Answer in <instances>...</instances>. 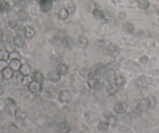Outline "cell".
Wrapping results in <instances>:
<instances>
[{
  "label": "cell",
  "mask_w": 159,
  "mask_h": 133,
  "mask_svg": "<svg viewBox=\"0 0 159 133\" xmlns=\"http://www.w3.org/2000/svg\"><path fill=\"white\" fill-rule=\"evenodd\" d=\"M102 76H104V80L106 81H109V83H111V81H113L115 80V74H114V71L111 69L106 70V72H104V74H102Z\"/></svg>",
  "instance_id": "cell-1"
},
{
  "label": "cell",
  "mask_w": 159,
  "mask_h": 133,
  "mask_svg": "<svg viewBox=\"0 0 159 133\" xmlns=\"http://www.w3.org/2000/svg\"><path fill=\"white\" fill-rule=\"evenodd\" d=\"M28 88H29V92L32 93H37L41 90V83H38V81H32L31 83L28 85Z\"/></svg>",
  "instance_id": "cell-2"
},
{
  "label": "cell",
  "mask_w": 159,
  "mask_h": 133,
  "mask_svg": "<svg viewBox=\"0 0 159 133\" xmlns=\"http://www.w3.org/2000/svg\"><path fill=\"white\" fill-rule=\"evenodd\" d=\"M127 110V105L125 102H118L114 105V111L118 114H123Z\"/></svg>",
  "instance_id": "cell-3"
},
{
  "label": "cell",
  "mask_w": 159,
  "mask_h": 133,
  "mask_svg": "<svg viewBox=\"0 0 159 133\" xmlns=\"http://www.w3.org/2000/svg\"><path fill=\"white\" fill-rule=\"evenodd\" d=\"M107 53L113 58H116L119 55V53H120V49L116 45H109V47L107 48Z\"/></svg>",
  "instance_id": "cell-4"
},
{
  "label": "cell",
  "mask_w": 159,
  "mask_h": 133,
  "mask_svg": "<svg viewBox=\"0 0 159 133\" xmlns=\"http://www.w3.org/2000/svg\"><path fill=\"white\" fill-rule=\"evenodd\" d=\"M60 74L57 72V70L56 71H51L49 72L48 74H47V78H48L49 81H51L52 83H57V81H60Z\"/></svg>",
  "instance_id": "cell-5"
},
{
  "label": "cell",
  "mask_w": 159,
  "mask_h": 133,
  "mask_svg": "<svg viewBox=\"0 0 159 133\" xmlns=\"http://www.w3.org/2000/svg\"><path fill=\"white\" fill-rule=\"evenodd\" d=\"M15 117H16V119H18V120H24L25 118L27 117V111L25 110L24 108H21V107H19V108H17L16 109V111H15Z\"/></svg>",
  "instance_id": "cell-6"
},
{
  "label": "cell",
  "mask_w": 159,
  "mask_h": 133,
  "mask_svg": "<svg viewBox=\"0 0 159 133\" xmlns=\"http://www.w3.org/2000/svg\"><path fill=\"white\" fill-rule=\"evenodd\" d=\"M99 81H100V74H97L95 72L91 73V74L88 76V85L93 88V85L99 83Z\"/></svg>",
  "instance_id": "cell-7"
},
{
  "label": "cell",
  "mask_w": 159,
  "mask_h": 133,
  "mask_svg": "<svg viewBox=\"0 0 159 133\" xmlns=\"http://www.w3.org/2000/svg\"><path fill=\"white\" fill-rule=\"evenodd\" d=\"M40 7H41V10L43 11V12H49L53 7L52 0H45V1L40 4Z\"/></svg>",
  "instance_id": "cell-8"
},
{
  "label": "cell",
  "mask_w": 159,
  "mask_h": 133,
  "mask_svg": "<svg viewBox=\"0 0 159 133\" xmlns=\"http://www.w3.org/2000/svg\"><path fill=\"white\" fill-rule=\"evenodd\" d=\"M57 72L60 74V76H67V74L69 73V67L64 63H60L57 66Z\"/></svg>",
  "instance_id": "cell-9"
},
{
  "label": "cell",
  "mask_w": 159,
  "mask_h": 133,
  "mask_svg": "<svg viewBox=\"0 0 159 133\" xmlns=\"http://www.w3.org/2000/svg\"><path fill=\"white\" fill-rule=\"evenodd\" d=\"M12 43L16 48H21V47L24 46L25 41H24V38H23L22 36H17V35H16V36H14Z\"/></svg>",
  "instance_id": "cell-10"
},
{
  "label": "cell",
  "mask_w": 159,
  "mask_h": 133,
  "mask_svg": "<svg viewBox=\"0 0 159 133\" xmlns=\"http://www.w3.org/2000/svg\"><path fill=\"white\" fill-rule=\"evenodd\" d=\"M59 99L62 102H69L71 100V94L68 90H62L59 93Z\"/></svg>",
  "instance_id": "cell-11"
},
{
  "label": "cell",
  "mask_w": 159,
  "mask_h": 133,
  "mask_svg": "<svg viewBox=\"0 0 159 133\" xmlns=\"http://www.w3.org/2000/svg\"><path fill=\"white\" fill-rule=\"evenodd\" d=\"M4 130L6 133H16L17 132V126L13 122H7L4 125Z\"/></svg>",
  "instance_id": "cell-12"
},
{
  "label": "cell",
  "mask_w": 159,
  "mask_h": 133,
  "mask_svg": "<svg viewBox=\"0 0 159 133\" xmlns=\"http://www.w3.org/2000/svg\"><path fill=\"white\" fill-rule=\"evenodd\" d=\"M149 108V103L147 99H140L137 103V109L139 111H146Z\"/></svg>",
  "instance_id": "cell-13"
},
{
  "label": "cell",
  "mask_w": 159,
  "mask_h": 133,
  "mask_svg": "<svg viewBox=\"0 0 159 133\" xmlns=\"http://www.w3.org/2000/svg\"><path fill=\"white\" fill-rule=\"evenodd\" d=\"M57 130L59 133H69L70 130H71V126L66 122H62L58 125Z\"/></svg>",
  "instance_id": "cell-14"
},
{
  "label": "cell",
  "mask_w": 159,
  "mask_h": 133,
  "mask_svg": "<svg viewBox=\"0 0 159 133\" xmlns=\"http://www.w3.org/2000/svg\"><path fill=\"white\" fill-rule=\"evenodd\" d=\"M21 66H22V64H21L20 60H10V62H9V68H11L14 72L19 71Z\"/></svg>",
  "instance_id": "cell-15"
},
{
  "label": "cell",
  "mask_w": 159,
  "mask_h": 133,
  "mask_svg": "<svg viewBox=\"0 0 159 133\" xmlns=\"http://www.w3.org/2000/svg\"><path fill=\"white\" fill-rule=\"evenodd\" d=\"M28 17H29V15H28L27 11L24 10V9H21L17 12V18L21 22H26L28 20Z\"/></svg>",
  "instance_id": "cell-16"
},
{
  "label": "cell",
  "mask_w": 159,
  "mask_h": 133,
  "mask_svg": "<svg viewBox=\"0 0 159 133\" xmlns=\"http://www.w3.org/2000/svg\"><path fill=\"white\" fill-rule=\"evenodd\" d=\"M93 19L97 20V21L102 20V19H104V13L102 12L100 9L97 8L93 11Z\"/></svg>",
  "instance_id": "cell-17"
},
{
  "label": "cell",
  "mask_w": 159,
  "mask_h": 133,
  "mask_svg": "<svg viewBox=\"0 0 159 133\" xmlns=\"http://www.w3.org/2000/svg\"><path fill=\"white\" fill-rule=\"evenodd\" d=\"M106 92H107V94H109V95H113L114 93L118 92V87L116 85L115 83H109V85L106 88Z\"/></svg>",
  "instance_id": "cell-18"
},
{
  "label": "cell",
  "mask_w": 159,
  "mask_h": 133,
  "mask_svg": "<svg viewBox=\"0 0 159 133\" xmlns=\"http://www.w3.org/2000/svg\"><path fill=\"white\" fill-rule=\"evenodd\" d=\"M63 44H64V46L66 48L72 49L75 46V41L71 37H65V38H63Z\"/></svg>",
  "instance_id": "cell-19"
},
{
  "label": "cell",
  "mask_w": 159,
  "mask_h": 133,
  "mask_svg": "<svg viewBox=\"0 0 159 133\" xmlns=\"http://www.w3.org/2000/svg\"><path fill=\"white\" fill-rule=\"evenodd\" d=\"M122 29L125 33L127 34H133L134 33V26L129 22H125L124 24L122 25Z\"/></svg>",
  "instance_id": "cell-20"
},
{
  "label": "cell",
  "mask_w": 159,
  "mask_h": 133,
  "mask_svg": "<svg viewBox=\"0 0 159 133\" xmlns=\"http://www.w3.org/2000/svg\"><path fill=\"white\" fill-rule=\"evenodd\" d=\"M2 74H3V76L4 79H6V80H10V79L13 78V74H14V71L11 68L7 67L6 69H4L3 71H2Z\"/></svg>",
  "instance_id": "cell-21"
},
{
  "label": "cell",
  "mask_w": 159,
  "mask_h": 133,
  "mask_svg": "<svg viewBox=\"0 0 159 133\" xmlns=\"http://www.w3.org/2000/svg\"><path fill=\"white\" fill-rule=\"evenodd\" d=\"M43 74L41 73L40 71H34L33 74H32V79L35 81H38V83H41L42 81H43Z\"/></svg>",
  "instance_id": "cell-22"
},
{
  "label": "cell",
  "mask_w": 159,
  "mask_h": 133,
  "mask_svg": "<svg viewBox=\"0 0 159 133\" xmlns=\"http://www.w3.org/2000/svg\"><path fill=\"white\" fill-rule=\"evenodd\" d=\"M109 128V121H100V122L99 123V125H97V129H99L100 131H102V132L107 131Z\"/></svg>",
  "instance_id": "cell-23"
},
{
  "label": "cell",
  "mask_w": 159,
  "mask_h": 133,
  "mask_svg": "<svg viewBox=\"0 0 159 133\" xmlns=\"http://www.w3.org/2000/svg\"><path fill=\"white\" fill-rule=\"evenodd\" d=\"M14 36H13V33L10 31V30H5V31L3 32V40L7 42V43H9V42H11L13 40Z\"/></svg>",
  "instance_id": "cell-24"
},
{
  "label": "cell",
  "mask_w": 159,
  "mask_h": 133,
  "mask_svg": "<svg viewBox=\"0 0 159 133\" xmlns=\"http://www.w3.org/2000/svg\"><path fill=\"white\" fill-rule=\"evenodd\" d=\"M9 10H10V5H9L6 1L1 0V1H0V12L1 13L9 12Z\"/></svg>",
  "instance_id": "cell-25"
},
{
  "label": "cell",
  "mask_w": 159,
  "mask_h": 133,
  "mask_svg": "<svg viewBox=\"0 0 159 133\" xmlns=\"http://www.w3.org/2000/svg\"><path fill=\"white\" fill-rule=\"evenodd\" d=\"M137 6L141 10H146L150 6V2H149V0H140L138 3H137Z\"/></svg>",
  "instance_id": "cell-26"
},
{
  "label": "cell",
  "mask_w": 159,
  "mask_h": 133,
  "mask_svg": "<svg viewBox=\"0 0 159 133\" xmlns=\"http://www.w3.org/2000/svg\"><path fill=\"white\" fill-rule=\"evenodd\" d=\"M14 32L17 36H25V32H26V27L22 26V25H18L17 27L14 29Z\"/></svg>",
  "instance_id": "cell-27"
},
{
  "label": "cell",
  "mask_w": 159,
  "mask_h": 133,
  "mask_svg": "<svg viewBox=\"0 0 159 133\" xmlns=\"http://www.w3.org/2000/svg\"><path fill=\"white\" fill-rule=\"evenodd\" d=\"M20 73L23 74V76H29L30 74V73H31V69H30V67L28 66V65H26V64H24V65H22L21 66V68H20Z\"/></svg>",
  "instance_id": "cell-28"
},
{
  "label": "cell",
  "mask_w": 159,
  "mask_h": 133,
  "mask_svg": "<svg viewBox=\"0 0 159 133\" xmlns=\"http://www.w3.org/2000/svg\"><path fill=\"white\" fill-rule=\"evenodd\" d=\"M147 78H145V76H140V78H138L136 80V85H138L139 88H144L147 85Z\"/></svg>",
  "instance_id": "cell-29"
},
{
  "label": "cell",
  "mask_w": 159,
  "mask_h": 133,
  "mask_svg": "<svg viewBox=\"0 0 159 133\" xmlns=\"http://www.w3.org/2000/svg\"><path fill=\"white\" fill-rule=\"evenodd\" d=\"M106 66H104V64H97V66H95V73L97 74H104V73L106 72Z\"/></svg>",
  "instance_id": "cell-30"
},
{
  "label": "cell",
  "mask_w": 159,
  "mask_h": 133,
  "mask_svg": "<svg viewBox=\"0 0 159 133\" xmlns=\"http://www.w3.org/2000/svg\"><path fill=\"white\" fill-rule=\"evenodd\" d=\"M65 8L67 9V11L69 12V14H74L75 11H76V5H75L74 3H72V2L67 3L66 6H65Z\"/></svg>",
  "instance_id": "cell-31"
},
{
  "label": "cell",
  "mask_w": 159,
  "mask_h": 133,
  "mask_svg": "<svg viewBox=\"0 0 159 133\" xmlns=\"http://www.w3.org/2000/svg\"><path fill=\"white\" fill-rule=\"evenodd\" d=\"M34 35H35V30L32 27L27 26L26 27V32H25V37L30 39V38H32V37H34Z\"/></svg>",
  "instance_id": "cell-32"
},
{
  "label": "cell",
  "mask_w": 159,
  "mask_h": 133,
  "mask_svg": "<svg viewBox=\"0 0 159 133\" xmlns=\"http://www.w3.org/2000/svg\"><path fill=\"white\" fill-rule=\"evenodd\" d=\"M59 16H60V18L62 20H66L68 18V16H69V12H68L67 9L65 8V7H63V8L61 9V11L59 13Z\"/></svg>",
  "instance_id": "cell-33"
},
{
  "label": "cell",
  "mask_w": 159,
  "mask_h": 133,
  "mask_svg": "<svg viewBox=\"0 0 159 133\" xmlns=\"http://www.w3.org/2000/svg\"><path fill=\"white\" fill-rule=\"evenodd\" d=\"M9 52L7 50H0V60H8L9 59Z\"/></svg>",
  "instance_id": "cell-34"
},
{
  "label": "cell",
  "mask_w": 159,
  "mask_h": 133,
  "mask_svg": "<svg viewBox=\"0 0 159 133\" xmlns=\"http://www.w3.org/2000/svg\"><path fill=\"white\" fill-rule=\"evenodd\" d=\"M114 81H115L118 87H121V85H123L125 83V79L122 78V76H118V78H115Z\"/></svg>",
  "instance_id": "cell-35"
},
{
  "label": "cell",
  "mask_w": 159,
  "mask_h": 133,
  "mask_svg": "<svg viewBox=\"0 0 159 133\" xmlns=\"http://www.w3.org/2000/svg\"><path fill=\"white\" fill-rule=\"evenodd\" d=\"M146 99H147V101H148V103H149V108H153V107L155 106V104H156L155 97L154 96H148Z\"/></svg>",
  "instance_id": "cell-36"
},
{
  "label": "cell",
  "mask_w": 159,
  "mask_h": 133,
  "mask_svg": "<svg viewBox=\"0 0 159 133\" xmlns=\"http://www.w3.org/2000/svg\"><path fill=\"white\" fill-rule=\"evenodd\" d=\"M13 78L16 81H22L23 79H24V76H23L20 72H16V73H14L13 74Z\"/></svg>",
  "instance_id": "cell-37"
},
{
  "label": "cell",
  "mask_w": 159,
  "mask_h": 133,
  "mask_svg": "<svg viewBox=\"0 0 159 133\" xmlns=\"http://www.w3.org/2000/svg\"><path fill=\"white\" fill-rule=\"evenodd\" d=\"M79 43L82 47H86L88 44V39H86L85 36H81L79 38Z\"/></svg>",
  "instance_id": "cell-38"
},
{
  "label": "cell",
  "mask_w": 159,
  "mask_h": 133,
  "mask_svg": "<svg viewBox=\"0 0 159 133\" xmlns=\"http://www.w3.org/2000/svg\"><path fill=\"white\" fill-rule=\"evenodd\" d=\"M9 59L10 60H20L21 55L15 51V52H13V53H10V55H9Z\"/></svg>",
  "instance_id": "cell-39"
},
{
  "label": "cell",
  "mask_w": 159,
  "mask_h": 133,
  "mask_svg": "<svg viewBox=\"0 0 159 133\" xmlns=\"http://www.w3.org/2000/svg\"><path fill=\"white\" fill-rule=\"evenodd\" d=\"M5 48H6V50L8 51L9 53H13V52H15V49H16V47L13 45V43H7L6 44V46H5Z\"/></svg>",
  "instance_id": "cell-40"
},
{
  "label": "cell",
  "mask_w": 159,
  "mask_h": 133,
  "mask_svg": "<svg viewBox=\"0 0 159 133\" xmlns=\"http://www.w3.org/2000/svg\"><path fill=\"white\" fill-rule=\"evenodd\" d=\"M91 73H92V72H91L88 69H83V70H81V72H80V74H81L82 76H84V78H88Z\"/></svg>",
  "instance_id": "cell-41"
},
{
  "label": "cell",
  "mask_w": 159,
  "mask_h": 133,
  "mask_svg": "<svg viewBox=\"0 0 159 133\" xmlns=\"http://www.w3.org/2000/svg\"><path fill=\"white\" fill-rule=\"evenodd\" d=\"M4 102H5L6 105H16V101L14 100L13 99H11V97H8V99H4Z\"/></svg>",
  "instance_id": "cell-42"
},
{
  "label": "cell",
  "mask_w": 159,
  "mask_h": 133,
  "mask_svg": "<svg viewBox=\"0 0 159 133\" xmlns=\"http://www.w3.org/2000/svg\"><path fill=\"white\" fill-rule=\"evenodd\" d=\"M9 66V64L5 60H0V72H2L4 69H6Z\"/></svg>",
  "instance_id": "cell-43"
},
{
  "label": "cell",
  "mask_w": 159,
  "mask_h": 133,
  "mask_svg": "<svg viewBox=\"0 0 159 133\" xmlns=\"http://www.w3.org/2000/svg\"><path fill=\"white\" fill-rule=\"evenodd\" d=\"M18 22L16 21V19H14V20H10L8 22V26H9V28H11V29H15L16 27L18 26Z\"/></svg>",
  "instance_id": "cell-44"
},
{
  "label": "cell",
  "mask_w": 159,
  "mask_h": 133,
  "mask_svg": "<svg viewBox=\"0 0 159 133\" xmlns=\"http://www.w3.org/2000/svg\"><path fill=\"white\" fill-rule=\"evenodd\" d=\"M93 90H102V88H104V83H102L99 81V83H95V85H93Z\"/></svg>",
  "instance_id": "cell-45"
},
{
  "label": "cell",
  "mask_w": 159,
  "mask_h": 133,
  "mask_svg": "<svg viewBox=\"0 0 159 133\" xmlns=\"http://www.w3.org/2000/svg\"><path fill=\"white\" fill-rule=\"evenodd\" d=\"M32 81V79L30 78L29 76H24V79H23V81H22V83L24 85H29V83Z\"/></svg>",
  "instance_id": "cell-46"
},
{
  "label": "cell",
  "mask_w": 159,
  "mask_h": 133,
  "mask_svg": "<svg viewBox=\"0 0 159 133\" xmlns=\"http://www.w3.org/2000/svg\"><path fill=\"white\" fill-rule=\"evenodd\" d=\"M148 62H149V58L147 57V56H142V57H140V59H139V63H140V64L146 65Z\"/></svg>",
  "instance_id": "cell-47"
},
{
  "label": "cell",
  "mask_w": 159,
  "mask_h": 133,
  "mask_svg": "<svg viewBox=\"0 0 159 133\" xmlns=\"http://www.w3.org/2000/svg\"><path fill=\"white\" fill-rule=\"evenodd\" d=\"M62 43H63V39L60 37V35H57V36L55 37V44L58 46H60Z\"/></svg>",
  "instance_id": "cell-48"
},
{
  "label": "cell",
  "mask_w": 159,
  "mask_h": 133,
  "mask_svg": "<svg viewBox=\"0 0 159 133\" xmlns=\"http://www.w3.org/2000/svg\"><path fill=\"white\" fill-rule=\"evenodd\" d=\"M109 124H111V125L115 124L116 123V117L115 116H109Z\"/></svg>",
  "instance_id": "cell-49"
},
{
  "label": "cell",
  "mask_w": 159,
  "mask_h": 133,
  "mask_svg": "<svg viewBox=\"0 0 159 133\" xmlns=\"http://www.w3.org/2000/svg\"><path fill=\"white\" fill-rule=\"evenodd\" d=\"M126 17H127V14H126L125 12H119L118 13V19L119 20H124Z\"/></svg>",
  "instance_id": "cell-50"
},
{
  "label": "cell",
  "mask_w": 159,
  "mask_h": 133,
  "mask_svg": "<svg viewBox=\"0 0 159 133\" xmlns=\"http://www.w3.org/2000/svg\"><path fill=\"white\" fill-rule=\"evenodd\" d=\"M61 59H62V58H61L60 55H53L52 57H51V60L54 61V62H59Z\"/></svg>",
  "instance_id": "cell-51"
},
{
  "label": "cell",
  "mask_w": 159,
  "mask_h": 133,
  "mask_svg": "<svg viewBox=\"0 0 159 133\" xmlns=\"http://www.w3.org/2000/svg\"><path fill=\"white\" fill-rule=\"evenodd\" d=\"M118 67V63L116 62H114V63H111V64L107 66V69H111V70H113V68L114 69V68H116Z\"/></svg>",
  "instance_id": "cell-52"
},
{
  "label": "cell",
  "mask_w": 159,
  "mask_h": 133,
  "mask_svg": "<svg viewBox=\"0 0 159 133\" xmlns=\"http://www.w3.org/2000/svg\"><path fill=\"white\" fill-rule=\"evenodd\" d=\"M4 40H1V39H0V49H1V50H3L4 48H5V44H4Z\"/></svg>",
  "instance_id": "cell-53"
},
{
  "label": "cell",
  "mask_w": 159,
  "mask_h": 133,
  "mask_svg": "<svg viewBox=\"0 0 159 133\" xmlns=\"http://www.w3.org/2000/svg\"><path fill=\"white\" fill-rule=\"evenodd\" d=\"M3 92H4V87H3V85L0 83V95L3 94Z\"/></svg>",
  "instance_id": "cell-54"
},
{
  "label": "cell",
  "mask_w": 159,
  "mask_h": 133,
  "mask_svg": "<svg viewBox=\"0 0 159 133\" xmlns=\"http://www.w3.org/2000/svg\"><path fill=\"white\" fill-rule=\"evenodd\" d=\"M3 79H4L3 74H2V73H0V83H1V81H3Z\"/></svg>",
  "instance_id": "cell-55"
},
{
  "label": "cell",
  "mask_w": 159,
  "mask_h": 133,
  "mask_svg": "<svg viewBox=\"0 0 159 133\" xmlns=\"http://www.w3.org/2000/svg\"><path fill=\"white\" fill-rule=\"evenodd\" d=\"M13 1H14V3L18 4V3H20L21 1H23V0H13Z\"/></svg>",
  "instance_id": "cell-56"
},
{
  "label": "cell",
  "mask_w": 159,
  "mask_h": 133,
  "mask_svg": "<svg viewBox=\"0 0 159 133\" xmlns=\"http://www.w3.org/2000/svg\"><path fill=\"white\" fill-rule=\"evenodd\" d=\"M36 1H37V2H38V3H39V4H41V3H42V2H44V1H45V0H36Z\"/></svg>",
  "instance_id": "cell-57"
},
{
  "label": "cell",
  "mask_w": 159,
  "mask_h": 133,
  "mask_svg": "<svg viewBox=\"0 0 159 133\" xmlns=\"http://www.w3.org/2000/svg\"><path fill=\"white\" fill-rule=\"evenodd\" d=\"M132 1H133V2H136V3H138L140 0H132Z\"/></svg>",
  "instance_id": "cell-58"
},
{
  "label": "cell",
  "mask_w": 159,
  "mask_h": 133,
  "mask_svg": "<svg viewBox=\"0 0 159 133\" xmlns=\"http://www.w3.org/2000/svg\"><path fill=\"white\" fill-rule=\"evenodd\" d=\"M157 14L159 15V7H158V9H157Z\"/></svg>",
  "instance_id": "cell-59"
},
{
  "label": "cell",
  "mask_w": 159,
  "mask_h": 133,
  "mask_svg": "<svg viewBox=\"0 0 159 133\" xmlns=\"http://www.w3.org/2000/svg\"><path fill=\"white\" fill-rule=\"evenodd\" d=\"M1 113H2V112H1V110H0V116H1Z\"/></svg>",
  "instance_id": "cell-60"
},
{
  "label": "cell",
  "mask_w": 159,
  "mask_h": 133,
  "mask_svg": "<svg viewBox=\"0 0 159 133\" xmlns=\"http://www.w3.org/2000/svg\"><path fill=\"white\" fill-rule=\"evenodd\" d=\"M158 22H159V18H158Z\"/></svg>",
  "instance_id": "cell-61"
}]
</instances>
